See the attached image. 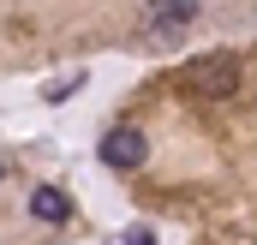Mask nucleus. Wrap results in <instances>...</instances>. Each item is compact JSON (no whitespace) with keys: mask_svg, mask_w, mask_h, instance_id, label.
<instances>
[{"mask_svg":"<svg viewBox=\"0 0 257 245\" xmlns=\"http://www.w3.org/2000/svg\"><path fill=\"white\" fill-rule=\"evenodd\" d=\"M186 84H192L197 96H233V90H239V60H233V54L192 60V66H186Z\"/></svg>","mask_w":257,"mask_h":245,"instance_id":"1","label":"nucleus"},{"mask_svg":"<svg viewBox=\"0 0 257 245\" xmlns=\"http://www.w3.org/2000/svg\"><path fill=\"white\" fill-rule=\"evenodd\" d=\"M192 18H197V0H150V6H144V36H150V42H168V36H180Z\"/></svg>","mask_w":257,"mask_h":245,"instance_id":"2","label":"nucleus"},{"mask_svg":"<svg viewBox=\"0 0 257 245\" xmlns=\"http://www.w3.org/2000/svg\"><path fill=\"white\" fill-rule=\"evenodd\" d=\"M144 156H150V144H144V132H138V126H114V132H108V138H102V162H108V168H144Z\"/></svg>","mask_w":257,"mask_h":245,"instance_id":"3","label":"nucleus"},{"mask_svg":"<svg viewBox=\"0 0 257 245\" xmlns=\"http://www.w3.org/2000/svg\"><path fill=\"white\" fill-rule=\"evenodd\" d=\"M114 245H156V233H150V227H138V233H120Z\"/></svg>","mask_w":257,"mask_h":245,"instance_id":"5","label":"nucleus"},{"mask_svg":"<svg viewBox=\"0 0 257 245\" xmlns=\"http://www.w3.org/2000/svg\"><path fill=\"white\" fill-rule=\"evenodd\" d=\"M30 215H36V221H66V215H72V197H66L60 185H36V191H30Z\"/></svg>","mask_w":257,"mask_h":245,"instance_id":"4","label":"nucleus"},{"mask_svg":"<svg viewBox=\"0 0 257 245\" xmlns=\"http://www.w3.org/2000/svg\"><path fill=\"white\" fill-rule=\"evenodd\" d=\"M0 174H6V168H0Z\"/></svg>","mask_w":257,"mask_h":245,"instance_id":"6","label":"nucleus"}]
</instances>
